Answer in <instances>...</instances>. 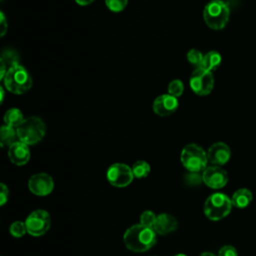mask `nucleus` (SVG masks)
<instances>
[{
  "label": "nucleus",
  "mask_w": 256,
  "mask_h": 256,
  "mask_svg": "<svg viewBox=\"0 0 256 256\" xmlns=\"http://www.w3.org/2000/svg\"><path fill=\"white\" fill-rule=\"evenodd\" d=\"M231 199L223 193H214L210 195L204 204L205 215L213 221L226 217L232 208Z\"/></svg>",
  "instance_id": "5"
},
{
  "label": "nucleus",
  "mask_w": 256,
  "mask_h": 256,
  "mask_svg": "<svg viewBox=\"0 0 256 256\" xmlns=\"http://www.w3.org/2000/svg\"><path fill=\"white\" fill-rule=\"evenodd\" d=\"M203 57H204V55H202V53L199 50H197V49H191L187 53V60H188V62L191 63L192 65L196 66V68L201 67L202 61H203Z\"/></svg>",
  "instance_id": "23"
},
{
  "label": "nucleus",
  "mask_w": 256,
  "mask_h": 256,
  "mask_svg": "<svg viewBox=\"0 0 256 256\" xmlns=\"http://www.w3.org/2000/svg\"><path fill=\"white\" fill-rule=\"evenodd\" d=\"M175 256H186V255H184V254H177V255H175Z\"/></svg>",
  "instance_id": "34"
},
{
  "label": "nucleus",
  "mask_w": 256,
  "mask_h": 256,
  "mask_svg": "<svg viewBox=\"0 0 256 256\" xmlns=\"http://www.w3.org/2000/svg\"><path fill=\"white\" fill-rule=\"evenodd\" d=\"M231 156V151L228 145L223 142H216L212 144L207 152L208 161L215 166L226 164Z\"/></svg>",
  "instance_id": "13"
},
{
  "label": "nucleus",
  "mask_w": 256,
  "mask_h": 256,
  "mask_svg": "<svg viewBox=\"0 0 256 256\" xmlns=\"http://www.w3.org/2000/svg\"><path fill=\"white\" fill-rule=\"evenodd\" d=\"M1 190H0V205H4L6 201L8 200V195H9V190L7 186L4 183H1Z\"/></svg>",
  "instance_id": "29"
},
{
  "label": "nucleus",
  "mask_w": 256,
  "mask_h": 256,
  "mask_svg": "<svg viewBox=\"0 0 256 256\" xmlns=\"http://www.w3.org/2000/svg\"><path fill=\"white\" fill-rule=\"evenodd\" d=\"M178 108V100L170 94H163L158 96L153 102V111L161 116L166 117L174 113Z\"/></svg>",
  "instance_id": "12"
},
{
  "label": "nucleus",
  "mask_w": 256,
  "mask_h": 256,
  "mask_svg": "<svg viewBox=\"0 0 256 256\" xmlns=\"http://www.w3.org/2000/svg\"><path fill=\"white\" fill-rule=\"evenodd\" d=\"M177 224V220L172 215L163 213L157 216L153 229L157 234L166 235L176 230Z\"/></svg>",
  "instance_id": "15"
},
{
  "label": "nucleus",
  "mask_w": 256,
  "mask_h": 256,
  "mask_svg": "<svg viewBox=\"0 0 256 256\" xmlns=\"http://www.w3.org/2000/svg\"><path fill=\"white\" fill-rule=\"evenodd\" d=\"M221 63V55L217 51H209L203 57L201 67L207 71L212 72L217 69Z\"/></svg>",
  "instance_id": "20"
},
{
  "label": "nucleus",
  "mask_w": 256,
  "mask_h": 256,
  "mask_svg": "<svg viewBox=\"0 0 256 256\" xmlns=\"http://www.w3.org/2000/svg\"><path fill=\"white\" fill-rule=\"evenodd\" d=\"M24 119L25 118L22 112L18 108H11L4 114V125L17 129L24 121Z\"/></svg>",
  "instance_id": "18"
},
{
  "label": "nucleus",
  "mask_w": 256,
  "mask_h": 256,
  "mask_svg": "<svg viewBox=\"0 0 256 256\" xmlns=\"http://www.w3.org/2000/svg\"><path fill=\"white\" fill-rule=\"evenodd\" d=\"M0 62H1L0 79L3 80L8 70L19 65V55L16 51L12 49H6L1 54Z\"/></svg>",
  "instance_id": "16"
},
{
  "label": "nucleus",
  "mask_w": 256,
  "mask_h": 256,
  "mask_svg": "<svg viewBox=\"0 0 256 256\" xmlns=\"http://www.w3.org/2000/svg\"><path fill=\"white\" fill-rule=\"evenodd\" d=\"M203 182L210 188L220 189L227 184V172L219 166L206 167L202 173Z\"/></svg>",
  "instance_id": "10"
},
{
  "label": "nucleus",
  "mask_w": 256,
  "mask_h": 256,
  "mask_svg": "<svg viewBox=\"0 0 256 256\" xmlns=\"http://www.w3.org/2000/svg\"><path fill=\"white\" fill-rule=\"evenodd\" d=\"M29 190L38 196H45L52 192L54 184L51 176L46 173H37L31 176L28 182Z\"/></svg>",
  "instance_id": "11"
},
{
  "label": "nucleus",
  "mask_w": 256,
  "mask_h": 256,
  "mask_svg": "<svg viewBox=\"0 0 256 256\" xmlns=\"http://www.w3.org/2000/svg\"><path fill=\"white\" fill-rule=\"evenodd\" d=\"M185 181L189 185H199L203 181V177L199 172H189L185 176Z\"/></svg>",
  "instance_id": "27"
},
{
  "label": "nucleus",
  "mask_w": 256,
  "mask_h": 256,
  "mask_svg": "<svg viewBox=\"0 0 256 256\" xmlns=\"http://www.w3.org/2000/svg\"><path fill=\"white\" fill-rule=\"evenodd\" d=\"M8 157L10 161L17 166L26 164L30 159V150L28 145L20 140L16 141L8 147Z\"/></svg>",
  "instance_id": "14"
},
{
  "label": "nucleus",
  "mask_w": 256,
  "mask_h": 256,
  "mask_svg": "<svg viewBox=\"0 0 256 256\" xmlns=\"http://www.w3.org/2000/svg\"><path fill=\"white\" fill-rule=\"evenodd\" d=\"M156 218L157 216L150 210L144 211L141 216H140V224L149 227V228H153L155 222H156Z\"/></svg>",
  "instance_id": "24"
},
{
  "label": "nucleus",
  "mask_w": 256,
  "mask_h": 256,
  "mask_svg": "<svg viewBox=\"0 0 256 256\" xmlns=\"http://www.w3.org/2000/svg\"><path fill=\"white\" fill-rule=\"evenodd\" d=\"M230 10L226 3L220 0L209 2L203 10V18L207 26L213 30L223 29L229 20Z\"/></svg>",
  "instance_id": "4"
},
{
  "label": "nucleus",
  "mask_w": 256,
  "mask_h": 256,
  "mask_svg": "<svg viewBox=\"0 0 256 256\" xmlns=\"http://www.w3.org/2000/svg\"><path fill=\"white\" fill-rule=\"evenodd\" d=\"M0 91H1V102H3V100H4V89H3V87L0 88Z\"/></svg>",
  "instance_id": "33"
},
{
  "label": "nucleus",
  "mask_w": 256,
  "mask_h": 256,
  "mask_svg": "<svg viewBox=\"0 0 256 256\" xmlns=\"http://www.w3.org/2000/svg\"><path fill=\"white\" fill-rule=\"evenodd\" d=\"M189 84L195 94L200 96L208 95L214 86V78L212 72L207 71L202 67L196 68L190 76Z\"/></svg>",
  "instance_id": "7"
},
{
  "label": "nucleus",
  "mask_w": 256,
  "mask_h": 256,
  "mask_svg": "<svg viewBox=\"0 0 256 256\" xmlns=\"http://www.w3.org/2000/svg\"><path fill=\"white\" fill-rule=\"evenodd\" d=\"M252 199H253V196L251 191L246 188H241V189H238L233 194L231 201L233 206L239 209H243L249 206V204L252 202Z\"/></svg>",
  "instance_id": "17"
},
{
  "label": "nucleus",
  "mask_w": 256,
  "mask_h": 256,
  "mask_svg": "<svg viewBox=\"0 0 256 256\" xmlns=\"http://www.w3.org/2000/svg\"><path fill=\"white\" fill-rule=\"evenodd\" d=\"M183 91H184V85H183L182 81L179 79L172 80L168 85V94H170L176 98L181 96L183 94Z\"/></svg>",
  "instance_id": "22"
},
{
  "label": "nucleus",
  "mask_w": 256,
  "mask_h": 256,
  "mask_svg": "<svg viewBox=\"0 0 256 256\" xmlns=\"http://www.w3.org/2000/svg\"><path fill=\"white\" fill-rule=\"evenodd\" d=\"M126 247L134 252H144L156 243V232L142 224L133 225L124 234Z\"/></svg>",
  "instance_id": "1"
},
{
  "label": "nucleus",
  "mask_w": 256,
  "mask_h": 256,
  "mask_svg": "<svg viewBox=\"0 0 256 256\" xmlns=\"http://www.w3.org/2000/svg\"><path fill=\"white\" fill-rule=\"evenodd\" d=\"M46 127L42 119L36 116H30L24 119L17 128L18 140L27 145H34L41 141L45 136Z\"/></svg>",
  "instance_id": "3"
},
{
  "label": "nucleus",
  "mask_w": 256,
  "mask_h": 256,
  "mask_svg": "<svg viewBox=\"0 0 256 256\" xmlns=\"http://www.w3.org/2000/svg\"><path fill=\"white\" fill-rule=\"evenodd\" d=\"M76 3L78 5H81V6H86V5H89L91 4L94 0H75Z\"/></svg>",
  "instance_id": "31"
},
{
  "label": "nucleus",
  "mask_w": 256,
  "mask_h": 256,
  "mask_svg": "<svg viewBox=\"0 0 256 256\" xmlns=\"http://www.w3.org/2000/svg\"><path fill=\"white\" fill-rule=\"evenodd\" d=\"M132 168L123 163L112 164L107 170V179L110 184L116 187H125L133 180Z\"/></svg>",
  "instance_id": "9"
},
{
  "label": "nucleus",
  "mask_w": 256,
  "mask_h": 256,
  "mask_svg": "<svg viewBox=\"0 0 256 256\" xmlns=\"http://www.w3.org/2000/svg\"><path fill=\"white\" fill-rule=\"evenodd\" d=\"M18 138V134H17V129L7 126V125H3L0 129V143H1V147H5L8 146L10 147L13 143H15Z\"/></svg>",
  "instance_id": "19"
},
{
  "label": "nucleus",
  "mask_w": 256,
  "mask_h": 256,
  "mask_svg": "<svg viewBox=\"0 0 256 256\" xmlns=\"http://www.w3.org/2000/svg\"><path fill=\"white\" fill-rule=\"evenodd\" d=\"M181 162L189 172H201L207 167V153L196 144L186 145L181 152Z\"/></svg>",
  "instance_id": "6"
},
{
  "label": "nucleus",
  "mask_w": 256,
  "mask_h": 256,
  "mask_svg": "<svg viewBox=\"0 0 256 256\" xmlns=\"http://www.w3.org/2000/svg\"><path fill=\"white\" fill-rule=\"evenodd\" d=\"M220 1H221V0H220Z\"/></svg>",
  "instance_id": "35"
},
{
  "label": "nucleus",
  "mask_w": 256,
  "mask_h": 256,
  "mask_svg": "<svg viewBox=\"0 0 256 256\" xmlns=\"http://www.w3.org/2000/svg\"><path fill=\"white\" fill-rule=\"evenodd\" d=\"M50 223L49 213L42 209L33 211L25 220L27 232L32 236H40L46 233L50 227Z\"/></svg>",
  "instance_id": "8"
},
{
  "label": "nucleus",
  "mask_w": 256,
  "mask_h": 256,
  "mask_svg": "<svg viewBox=\"0 0 256 256\" xmlns=\"http://www.w3.org/2000/svg\"><path fill=\"white\" fill-rule=\"evenodd\" d=\"M5 88L13 94H24L33 84L32 77L27 69L20 64L7 71L4 79Z\"/></svg>",
  "instance_id": "2"
},
{
  "label": "nucleus",
  "mask_w": 256,
  "mask_h": 256,
  "mask_svg": "<svg viewBox=\"0 0 256 256\" xmlns=\"http://www.w3.org/2000/svg\"><path fill=\"white\" fill-rule=\"evenodd\" d=\"M9 231L11 235H13L14 237H21L27 232V229L25 223L21 221H15L10 225Z\"/></svg>",
  "instance_id": "25"
},
{
  "label": "nucleus",
  "mask_w": 256,
  "mask_h": 256,
  "mask_svg": "<svg viewBox=\"0 0 256 256\" xmlns=\"http://www.w3.org/2000/svg\"><path fill=\"white\" fill-rule=\"evenodd\" d=\"M132 172L134 177L136 178H143L146 177L150 172L149 164L144 160H139L135 162L132 166Z\"/></svg>",
  "instance_id": "21"
},
{
  "label": "nucleus",
  "mask_w": 256,
  "mask_h": 256,
  "mask_svg": "<svg viewBox=\"0 0 256 256\" xmlns=\"http://www.w3.org/2000/svg\"><path fill=\"white\" fill-rule=\"evenodd\" d=\"M200 256H215L213 253H210V252H204L202 254H200Z\"/></svg>",
  "instance_id": "32"
},
{
  "label": "nucleus",
  "mask_w": 256,
  "mask_h": 256,
  "mask_svg": "<svg viewBox=\"0 0 256 256\" xmlns=\"http://www.w3.org/2000/svg\"><path fill=\"white\" fill-rule=\"evenodd\" d=\"M0 16H1V20H0V23H1V37H3L7 31V28H8V24H7V21H6V18H5V15L3 12L0 13Z\"/></svg>",
  "instance_id": "30"
},
{
  "label": "nucleus",
  "mask_w": 256,
  "mask_h": 256,
  "mask_svg": "<svg viewBox=\"0 0 256 256\" xmlns=\"http://www.w3.org/2000/svg\"><path fill=\"white\" fill-rule=\"evenodd\" d=\"M128 0H105V4L112 12H121L127 5Z\"/></svg>",
  "instance_id": "26"
},
{
  "label": "nucleus",
  "mask_w": 256,
  "mask_h": 256,
  "mask_svg": "<svg viewBox=\"0 0 256 256\" xmlns=\"http://www.w3.org/2000/svg\"><path fill=\"white\" fill-rule=\"evenodd\" d=\"M218 256H238V254L233 246L225 245L219 250Z\"/></svg>",
  "instance_id": "28"
}]
</instances>
